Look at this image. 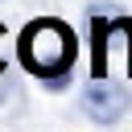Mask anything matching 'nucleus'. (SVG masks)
<instances>
[{
    "label": "nucleus",
    "instance_id": "nucleus-3",
    "mask_svg": "<svg viewBox=\"0 0 132 132\" xmlns=\"http://www.w3.org/2000/svg\"><path fill=\"white\" fill-rule=\"evenodd\" d=\"M0 25H4V21H0ZM4 33H8V29H0V37H4ZM4 66H8V58L0 54V74H4Z\"/></svg>",
    "mask_w": 132,
    "mask_h": 132
},
{
    "label": "nucleus",
    "instance_id": "nucleus-1",
    "mask_svg": "<svg viewBox=\"0 0 132 132\" xmlns=\"http://www.w3.org/2000/svg\"><path fill=\"white\" fill-rule=\"evenodd\" d=\"M16 62L25 66V74H33L45 87H66L70 70L78 62V33L70 21L62 16H33L21 33H16Z\"/></svg>",
    "mask_w": 132,
    "mask_h": 132
},
{
    "label": "nucleus",
    "instance_id": "nucleus-2",
    "mask_svg": "<svg viewBox=\"0 0 132 132\" xmlns=\"http://www.w3.org/2000/svg\"><path fill=\"white\" fill-rule=\"evenodd\" d=\"M78 107H82L87 120L111 128V124H120V120L128 116L132 95H128V87L116 82L111 74H91V82H82V91H78Z\"/></svg>",
    "mask_w": 132,
    "mask_h": 132
}]
</instances>
